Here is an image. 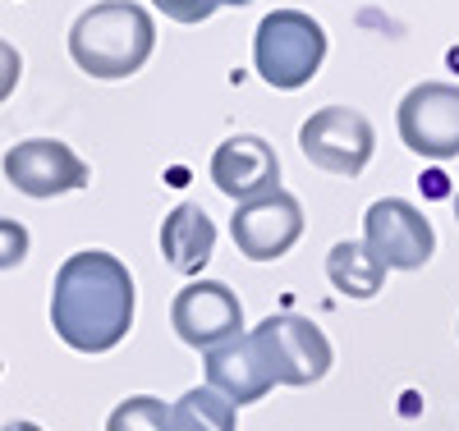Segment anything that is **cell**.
Here are the masks:
<instances>
[{"label":"cell","instance_id":"19","mask_svg":"<svg viewBox=\"0 0 459 431\" xmlns=\"http://www.w3.org/2000/svg\"><path fill=\"white\" fill-rule=\"evenodd\" d=\"M19 73H23V56H19V47H10L5 37H0V106L14 97Z\"/></svg>","mask_w":459,"mask_h":431},{"label":"cell","instance_id":"7","mask_svg":"<svg viewBox=\"0 0 459 431\" xmlns=\"http://www.w3.org/2000/svg\"><path fill=\"white\" fill-rule=\"evenodd\" d=\"M230 234H235V248L248 262H276L285 257L299 234H303V207L294 193L285 188H266L248 203H235V216H230Z\"/></svg>","mask_w":459,"mask_h":431},{"label":"cell","instance_id":"5","mask_svg":"<svg viewBox=\"0 0 459 431\" xmlns=\"http://www.w3.org/2000/svg\"><path fill=\"white\" fill-rule=\"evenodd\" d=\"M299 147H303V156H308L317 170L354 179L372 161L377 134H372V120L363 110H354V106H326V110H313L308 120H303Z\"/></svg>","mask_w":459,"mask_h":431},{"label":"cell","instance_id":"20","mask_svg":"<svg viewBox=\"0 0 459 431\" xmlns=\"http://www.w3.org/2000/svg\"><path fill=\"white\" fill-rule=\"evenodd\" d=\"M0 431H42V427H37V422H5Z\"/></svg>","mask_w":459,"mask_h":431},{"label":"cell","instance_id":"10","mask_svg":"<svg viewBox=\"0 0 459 431\" xmlns=\"http://www.w3.org/2000/svg\"><path fill=\"white\" fill-rule=\"evenodd\" d=\"M170 326H175V335L188 349H203L207 354L212 344L244 331V303H239L235 289L221 285V280H194V285H184L175 294Z\"/></svg>","mask_w":459,"mask_h":431},{"label":"cell","instance_id":"21","mask_svg":"<svg viewBox=\"0 0 459 431\" xmlns=\"http://www.w3.org/2000/svg\"><path fill=\"white\" fill-rule=\"evenodd\" d=\"M221 5H235V10H244V5H248V0H221Z\"/></svg>","mask_w":459,"mask_h":431},{"label":"cell","instance_id":"16","mask_svg":"<svg viewBox=\"0 0 459 431\" xmlns=\"http://www.w3.org/2000/svg\"><path fill=\"white\" fill-rule=\"evenodd\" d=\"M106 431H175L170 404H161L157 395H129L110 409Z\"/></svg>","mask_w":459,"mask_h":431},{"label":"cell","instance_id":"14","mask_svg":"<svg viewBox=\"0 0 459 431\" xmlns=\"http://www.w3.org/2000/svg\"><path fill=\"white\" fill-rule=\"evenodd\" d=\"M326 276L344 298H377L381 285H386V262L363 239H340L326 257Z\"/></svg>","mask_w":459,"mask_h":431},{"label":"cell","instance_id":"11","mask_svg":"<svg viewBox=\"0 0 459 431\" xmlns=\"http://www.w3.org/2000/svg\"><path fill=\"white\" fill-rule=\"evenodd\" d=\"M212 184L230 203H248L266 188H281V156L257 134H235L212 151Z\"/></svg>","mask_w":459,"mask_h":431},{"label":"cell","instance_id":"1","mask_svg":"<svg viewBox=\"0 0 459 431\" xmlns=\"http://www.w3.org/2000/svg\"><path fill=\"white\" fill-rule=\"evenodd\" d=\"M51 326L79 354H110L134 326L129 266L106 248L65 257L51 285Z\"/></svg>","mask_w":459,"mask_h":431},{"label":"cell","instance_id":"15","mask_svg":"<svg viewBox=\"0 0 459 431\" xmlns=\"http://www.w3.org/2000/svg\"><path fill=\"white\" fill-rule=\"evenodd\" d=\"M170 422L175 431H239V409L221 390L194 385L179 395V404H170Z\"/></svg>","mask_w":459,"mask_h":431},{"label":"cell","instance_id":"12","mask_svg":"<svg viewBox=\"0 0 459 431\" xmlns=\"http://www.w3.org/2000/svg\"><path fill=\"white\" fill-rule=\"evenodd\" d=\"M203 367H207V385H212V390H221V395H225L230 404H235V409L257 404V400L266 395V390L276 385L248 331H239V335H230V340L212 344L207 354H203Z\"/></svg>","mask_w":459,"mask_h":431},{"label":"cell","instance_id":"13","mask_svg":"<svg viewBox=\"0 0 459 431\" xmlns=\"http://www.w3.org/2000/svg\"><path fill=\"white\" fill-rule=\"evenodd\" d=\"M161 253L179 276H198L216 253V220L198 203H179L161 220Z\"/></svg>","mask_w":459,"mask_h":431},{"label":"cell","instance_id":"2","mask_svg":"<svg viewBox=\"0 0 459 431\" xmlns=\"http://www.w3.org/2000/svg\"><path fill=\"white\" fill-rule=\"evenodd\" d=\"M157 47V23L134 0H97L69 28V56L83 73L101 78H129L152 60Z\"/></svg>","mask_w":459,"mask_h":431},{"label":"cell","instance_id":"22","mask_svg":"<svg viewBox=\"0 0 459 431\" xmlns=\"http://www.w3.org/2000/svg\"><path fill=\"white\" fill-rule=\"evenodd\" d=\"M455 220H459V193H455Z\"/></svg>","mask_w":459,"mask_h":431},{"label":"cell","instance_id":"17","mask_svg":"<svg viewBox=\"0 0 459 431\" xmlns=\"http://www.w3.org/2000/svg\"><path fill=\"white\" fill-rule=\"evenodd\" d=\"M152 5H157L166 19H175V23H207L216 10H221V0H152Z\"/></svg>","mask_w":459,"mask_h":431},{"label":"cell","instance_id":"8","mask_svg":"<svg viewBox=\"0 0 459 431\" xmlns=\"http://www.w3.org/2000/svg\"><path fill=\"white\" fill-rule=\"evenodd\" d=\"M363 244L386 262V271H418L437 253V229L413 203L377 198L363 216Z\"/></svg>","mask_w":459,"mask_h":431},{"label":"cell","instance_id":"4","mask_svg":"<svg viewBox=\"0 0 459 431\" xmlns=\"http://www.w3.org/2000/svg\"><path fill=\"white\" fill-rule=\"evenodd\" d=\"M248 335L276 385H317L331 372V340L317 322L299 317V312H272Z\"/></svg>","mask_w":459,"mask_h":431},{"label":"cell","instance_id":"9","mask_svg":"<svg viewBox=\"0 0 459 431\" xmlns=\"http://www.w3.org/2000/svg\"><path fill=\"white\" fill-rule=\"evenodd\" d=\"M5 179L23 198H60V193L88 188L92 170L79 151L60 138H28L5 151Z\"/></svg>","mask_w":459,"mask_h":431},{"label":"cell","instance_id":"18","mask_svg":"<svg viewBox=\"0 0 459 431\" xmlns=\"http://www.w3.org/2000/svg\"><path fill=\"white\" fill-rule=\"evenodd\" d=\"M28 257V229L10 216H0V271H10Z\"/></svg>","mask_w":459,"mask_h":431},{"label":"cell","instance_id":"6","mask_svg":"<svg viewBox=\"0 0 459 431\" xmlns=\"http://www.w3.org/2000/svg\"><path fill=\"white\" fill-rule=\"evenodd\" d=\"M400 142L423 161H450L459 156V83H418L404 92L400 110Z\"/></svg>","mask_w":459,"mask_h":431},{"label":"cell","instance_id":"3","mask_svg":"<svg viewBox=\"0 0 459 431\" xmlns=\"http://www.w3.org/2000/svg\"><path fill=\"white\" fill-rule=\"evenodd\" d=\"M326 60V28L303 14V10H272L257 23L253 37V65L262 73L266 88L294 92L303 83H313V73Z\"/></svg>","mask_w":459,"mask_h":431}]
</instances>
